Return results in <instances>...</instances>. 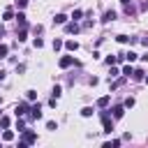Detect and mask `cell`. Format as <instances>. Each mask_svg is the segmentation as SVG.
Here are the masks:
<instances>
[{
    "label": "cell",
    "instance_id": "6da1fadb",
    "mask_svg": "<svg viewBox=\"0 0 148 148\" xmlns=\"http://www.w3.org/2000/svg\"><path fill=\"white\" fill-rule=\"evenodd\" d=\"M35 141H37L35 132H28V130H23V136H21V141H18V148H23V146H30V143H35Z\"/></svg>",
    "mask_w": 148,
    "mask_h": 148
},
{
    "label": "cell",
    "instance_id": "7a4b0ae2",
    "mask_svg": "<svg viewBox=\"0 0 148 148\" xmlns=\"http://www.w3.org/2000/svg\"><path fill=\"white\" fill-rule=\"evenodd\" d=\"M99 118H102V125H104V132H106V134H111V132H113V120L109 118V113H106V111H102V113H99Z\"/></svg>",
    "mask_w": 148,
    "mask_h": 148
},
{
    "label": "cell",
    "instance_id": "3957f363",
    "mask_svg": "<svg viewBox=\"0 0 148 148\" xmlns=\"http://www.w3.org/2000/svg\"><path fill=\"white\" fill-rule=\"evenodd\" d=\"M74 62H76V60H74V58H72V56H62V58H60V60H58V65H60V67H62V69H67V67H72V65H74Z\"/></svg>",
    "mask_w": 148,
    "mask_h": 148
},
{
    "label": "cell",
    "instance_id": "277c9868",
    "mask_svg": "<svg viewBox=\"0 0 148 148\" xmlns=\"http://www.w3.org/2000/svg\"><path fill=\"white\" fill-rule=\"evenodd\" d=\"M28 111H30V106H28L25 102H21V104H16V109H14V113H16V116H25Z\"/></svg>",
    "mask_w": 148,
    "mask_h": 148
},
{
    "label": "cell",
    "instance_id": "5b68a950",
    "mask_svg": "<svg viewBox=\"0 0 148 148\" xmlns=\"http://www.w3.org/2000/svg\"><path fill=\"white\" fill-rule=\"evenodd\" d=\"M30 118H35V120L42 118V106H39V104H32V106H30Z\"/></svg>",
    "mask_w": 148,
    "mask_h": 148
},
{
    "label": "cell",
    "instance_id": "8992f818",
    "mask_svg": "<svg viewBox=\"0 0 148 148\" xmlns=\"http://www.w3.org/2000/svg\"><path fill=\"white\" fill-rule=\"evenodd\" d=\"M65 32H69V35H76V32H79V25H76V21H72V23H65Z\"/></svg>",
    "mask_w": 148,
    "mask_h": 148
},
{
    "label": "cell",
    "instance_id": "52a82bcc",
    "mask_svg": "<svg viewBox=\"0 0 148 148\" xmlns=\"http://www.w3.org/2000/svg\"><path fill=\"white\" fill-rule=\"evenodd\" d=\"M109 102H111V97H109V95H104V97H99V99H97V106H99V109H106V106H109Z\"/></svg>",
    "mask_w": 148,
    "mask_h": 148
},
{
    "label": "cell",
    "instance_id": "ba28073f",
    "mask_svg": "<svg viewBox=\"0 0 148 148\" xmlns=\"http://www.w3.org/2000/svg\"><path fill=\"white\" fill-rule=\"evenodd\" d=\"M111 111H113V118H123V116H125V106H120V104L113 106Z\"/></svg>",
    "mask_w": 148,
    "mask_h": 148
},
{
    "label": "cell",
    "instance_id": "9c48e42d",
    "mask_svg": "<svg viewBox=\"0 0 148 148\" xmlns=\"http://www.w3.org/2000/svg\"><path fill=\"white\" fill-rule=\"evenodd\" d=\"M62 46H65L67 51H76V49H79V42H74V39H69V42H65Z\"/></svg>",
    "mask_w": 148,
    "mask_h": 148
},
{
    "label": "cell",
    "instance_id": "30bf717a",
    "mask_svg": "<svg viewBox=\"0 0 148 148\" xmlns=\"http://www.w3.org/2000/svg\"><path fill=\"white\" fill-rule=\"evenodd\" d=\"M14 18H16V21H18V25H21V28H23V25H25V23H28V18H25V14H23V12H18V14H16V16H14Z\"/></svg>",
    "mask_w": 148,
    "mask_h": 148
},
{
    "label": "cell",
    "instance_id": "8fae6325",
    "mask_svg": "<svg viewBox=\"0 0 148 148\" xmlns=\"http://www.w3.org/2000/svg\"><path fill=\"white\" fill-rule=\"evenodd\" d=\"M53 23H58V25H65V23H67V16H65V14H56Z\"/></svg>",
    "mask_w": 148,
    "mask_h": 148
},
{
    "label": "cell",
    "instance_id": "7c38bea8",
    "mask_svg": "<svg viewBox=\"0 0 148 148\" xmlns=\"http://www.w3.org/2000/svg\"><path fill=\"white\" fill-rule=\"evenodd\" d=\"M125 14H127V16H134V14H136V7H132V2H127V5H125Z\"/></svg>",
    "mask_w": 148,
    "mask_h": 148
},
{
    "label": "cell",
    "instance_id": "4fadbf2b",
    "mask_svg": "<svg viewBox=\"0 0 148 148\" xmlns=\"http://www.w3.org/2000/svg\"><path fill=\"white\" fill-rule=\"evenodd\" d=\"M113 18H116V12H113V9H109V12H104V18H102V21H106V23H109V21H113Z\"/></svg>",
    "mask_w": 148,
    "mask_h": 148
},
{
    "label": "cell",
    "instance_id": "5bb4252c",
    "mask_svg": "<svg viewBox=\"0 0 148 148\" xmlns=\"http://www.w3.org/2000/svg\"><path fill=\"white\" fill-rule=\"evenodd\" d=\"M92 113H95V111H92V106H83V109H81V116H83V118H90Z\"/></svg>",
    "mask_w": 148,
    "mask_h": 148
},
{
    "label": "cell",
    "instance_id": "9a60e30c",
    "mask_svg": "<svg viewBox=\"0 0 148 148\" xmlns=\"http://www.w3.org/2000/svg\"><path fill=\"white\" fill-rule=\"evenodd\" d=\"M25 39H28V30H25V25H23V28L18 30V42H25Z\"/></svg>",
    "mask_w": 148,
    "mask_h": 148
},
{
    "label": "cell",
    "instance_id": "2e32d148",
    "mask_svg": "<svg viewBox=\"0 0 148 148\" xmlns=\"http://www.w3.org/2000/svg\"><path fill=\"white\" fill-rule=\"evenodd\" d=\"M136 56H139V53H134V51H127V53H125V60H127V62H134V60H136Z\"/></svg>",
    "mask_w": 148,
    "mask_h": 148
},
{
    "label": "cell",
    "instance_id": "e0dca14e",
    "mask_svg": "<svg viewBox=\"0 0 148 148\" xmlns=\"http://www.w3.org/2000/svg\"><path fill=\"white\" fill-rule=\"evenodd\" d=\"M132 79H134V81H141V79H143V69H134V72H132Z\"/></svg>",
    "mask_w": 148,
    "mask_h": 148
},
{
    "label": "cell",
    "instance_id": "ac0fdd59",
    "mask_svg": "<svg viewBox=\"0 0 148 148\" xmlns=\"http://www.w3.org/2000/svg\"><path fill=\"white\" fill-rule=\"evenodd\" d=\"M123 83H125V79H116V81H113V83H111V81H109V86H111V90H116V88H120V86H123Z\"/></svg>",
    "mask_w": 148,
    "mask_h": 148
},
{
    "label": "cell",
    "instance_id": "d6986e66",
    "mask_svg": "<svg viewBox=\"0 0 148 148\" xmlns=\"http://www.w3.org/2000/svg\"><path fill=\"white\" fill-rule=\"evenodd\" d=\"M2 139H5V141H12V139H14V132H12V130H5V132H2Z\"/></svg>",
    "mask_w": 148,
    "mask_h": 148
},
{
    "label": "cell",
    "instance_id": "ffe728a7",
    "mask_svg": "<svg viewBox=\"0 0 148 148\" xmlns=\"http://www.w3.org/2000/svg\"><path fill=\"white\" fill-rule=\"evenodd\" d=\"M7 53H9V46L7 44H0V58H7Z\"/></svg>",
    "mask_w": 148,
    "mask_h": 148
},
{
    "label": "cell",
    "instance_id": "44dd1931",
    "mask_svg": "<svg viewBox=\"0 0 148 148\" xmlns=\"http://www.w3.org/2000/svg\"><path fill=\"white\" fill-rule=\"evenodd\" d=\"M62 44H65L62 39H53V51H60V49H62Z\"/></svg>",
    "mask_w": 148,
    "mask_h": 148
},
{
    "label": "cell",
    "instance_id": "7402d4cb",
    "mask_svg": "<svg viewBox=\"0 0 148 148\" xmlns=\"http://www.w3.org/2000/svg\"><path fill=\"white\" fill-rule=\"evenodd\" d=\"M132 72H134V69H132V67H130V65H125V67H123V72H120V74H123V76H132Z\"/></svg>",
    "mask_w": 148,
    "mask_h": 148
},
{
    "label": "cell",
    "instance_id": "603a6c76",
    "mask_svg": "<svg viewBox=\"0 0 148 148\" xmlns=\"http://www.w3.org/2000/svg\"><path fill=\"white\" fill-rule=\"evenodd\" d=\"M16 127L18 132H23V116H16Z\"/></svg>",
    "mask_w": 148,
    "mask_h": 148
},
{
    "label": "cell",
    "instance_id": "cb8c5ba5",
    "mask_svg": "<svg viewBox=\"0 0 148 148\" xmlns=\"http://www.w3.org/2000/svg\"><path fill=\"white\" fill-rule=\"evenodd\" d=\"M46 130H51V132H56V130H58V123H53V120H49V123H46Z\"/></svg>",
    "mask_w": 148,
    "mask_h": 148
},
{
    "label": "cell",
    "instance_id": "d4e9b609",
    "mask_svg": "<svg viewBox=\"0 0 148 148\" xmlns=\"http://www.w3.org/2000/svg\"><path fill=\"white\" fill-rule=\"evenodd\" d=\"M116 39H118V42H120V44H127V42H130V37H127V35H118V37H116Z\"/></svg>",
    "mask_w": 148,
    "mask_h": 148
},
{
    "label": "cell",
    "instance_id": "484cf974",
    "mask_svg": "<svg viewBox=\"0 0 148 148\" xmlns=\"http://www.w3.org/2000/svg\"><path fill=\"white\" fill-rule=\"evenodd\" d=\"M32 44H35V49H42V46H44V39H39V37H35V42H32Z\"/></svg>",
    "mask_w": 148,
    "mask_h": 148
},
{
    "label": "cell",
    "instance_id": "4316f807",
    "mask_svg": "<svg viewBox=\"0 0 148 148\" xmlns=\"http://www.w3.org/2000/svg\"><path fill=\"white\" fill-rule=\"evenodd\" d=\"M60 92H62V88H60V86H53V97H56V99L60 97Z\"/></svg>",
    "mask_w": 148,
    "mask_h": 148
},
{
    "label": "cell",
    "instance_id": "83f0119b",
    "mask_svg": "<svg viewBox=\"0 0 148 148\" xmlns=\"http://www.w3.org/2000/svg\"><path fill=\"white\" fill-rule=\"evenodd\" d=\"M25 97L32 102V99H37V92H35V90H28V92H25Z\"/></svg>",
    "mask_w": 148,
    "mask_h": 148
},
{
    "label": "cell",
    "instance_id": "f1b7e54d",
    "mask_svg": "<svg viewBox=\"0 0 148 148\" xmlns=\"http://www.w3.org/2000/svg\"><path fill=\"white\" fill-rule=\"evenodd\" d=\"M123 106H125V109H132V106H134V99H132V97H127V99H125V104H123Z\"/></svg>",
    "mask_w": 148,
    "mask_h": 148
},
{
    "label": "cell",
    "instance_id": "f546056e",
    "mask_svg": "<svg viewBox=\"0 0 148 148\" xmlns=\"http://www.w3.org/2000/svg\"><path fill=\"white\" fill-rule=\"evenodd\" d=\"M0 127H9V118H7V116L0 118Z\"/></svg>",
    "mask_w": 148,
    "mask_h": 148
},
{
    "label": "cell",
    "instance_id": "4dcf8cb0",
    "mask_svg": "<svg viewBox=\"0 0 148 148\" xmlns=\"http://www.w3.org/2000/svg\"><path fill=\"white\" fill-rule=\"evenodd\" d=\"M111 146H120V141L113 139V141H106V143H104V148H111Z\"/></svg>",
    "mask_w": 148,
    "mask_h": 148
},
{
    "label": "cell",
    "instance_id": "1f68e13d",
    "mask_svg": "<svg viewBox=\"0 0 148 148\" xmlns=\"http://www.w3.org/2000/svg\"><path fill=\"white\" fill-rule=\"evenodd\" d=\"M81 16H83V12H81V9H74V14H72V18L76 21V18H81Z\"/></svg>",
    "mask_w": 148,
    "mask_h": 148
},
{
    "label": "cell",
    "instance_id": "d6a6232c",
    "mask_svg": "<svg viewBox=\"0 0 148 148\" xmlns=\"http://www.w3.org/2000/svg\"><path fill=\"white\" fill-rule=\"evenodd\" d=\"M2 16H5V18H14V12H12V9H5V14H2Z\"/></svg>",
    "mask_w": 148,
    "mask_h": 148
},
{
    "label": "cell",
    "instance_id": "836d02e7",
    "mask_svg": "<svg viewBox=\"0 0 148 148\" xmlns=\"http://www.w3.org/2000/svg\"><path fill=\"white\" fill-rule=\"evenodd\" d=\"M118 74H120V72H118V67H113V65H111V79H116Z\"/></svg>",
    "mask_w": 148,
    "mask_h": 148
},
{
    "label": "cell",
    "instance_id": "e575fe53",
    "mask_svg": "<svg viewBox=\"0 0 148 148\" xmlns=\"http://www.w3.org/2000/svg\"><path fill=\"white\" fill-rule=\"evenodd\" d=\"M25 5H28V0H16V7H18V9H23Z\"/></svg>",
    "mask_w": 148,
    "mask_h": 148
},
{
    "label": "cell",
    "instance_id": "d590c367",
    "mask_svg": "<svg viewBox=\"0 0 148 148\" xmlns=\"http://www.w3.org/2000/svg\"><path fill=\"white\" fill-rule=\"evenodd\" d=\"M2 35H5V28H2V25H0V37H2Z\"/></svg>",
    "mask_w": 148,
    "mask_h": 148
},
{
    "label": "cell",
    "instance_id": "8d00e7d4",
    "mask_svg": "<svg viewBox=\"0 0 148 148\" xmlns=\"http://www.w3.org/2000/svg\"><path fill=\"white\" fill-rule=\"evenodd\" d=\"M2 79H5V72H2V69H0V81H2Z\"/></svg>",
    "mask_w": 148,
    "mask_h": 148
},
{
    "label": "cell",
    "instance_id": "74e56055",
    "mask_svg": "<svg viewBox=\"0 0 148 148\" xmlns=\"http://www.w3.org/2000/svg\"><path fill=\"white\" fill-rule=\"evenodd\" d=\"M120 2H123V5H127V2H132V0H120Z\"/></svg>",
    "mask_w": 148,
    "mask_h": 148
},
{
    "label": "cell",
    "instance_id": "f35d334b",
    "mask_svg": "<svg viewBox=\"0 0 148 148\" xmlns=\"http://www.w3.org/2000/svg\"><path fill=\"white\" fill-rule=\"evenodd\" d=\"M143 81H146V83H148V76H143Z\"/></svg>",
    "mask_w": 148,
    "mask_h": 148
},
{
    "label": "cell",
    "instance_id": "ab89813d",
    "mask_svg": "<svg viewBox=\"0 0 148 148\" xmlns=\"http://www.w3.org/2000/svg\"><path fill=\"white\" fill-rule=\"evenodd\" d=\"M0 102H2V99H0Z\"/></svg>",
    "mask_w": 148,
    "mask_h": 148
}]
</instances>
